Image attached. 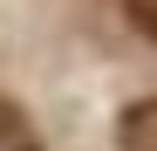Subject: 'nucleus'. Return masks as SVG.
Instances as JSON below:
<instances>
[{
	"instance_id": "f257e3e1",
	"label": "nucleus",
	"mask_w": 157,
	"mask_h": 151,
	"mask_svg": "<svg viewBox=\"0 0 157 151\" xmlns=\"http://www.w3.org/2000/svg\"><path fill=\"white\" fill-rule=\"evenodd\" d=\"M116 151H157V96H137L116 117Z\"/></svg>"
},
{
	"instance_id": "f03ea898",
	"label": "nucleus",
	"mask_w": 157,
	"mask_h": 151,
	"mask_svg": "<svg viewBox=\"0 0 157 151\" xmlns=\"http://www.w3.org/2000/svg\"><path fill=\"white\" fill-rule=\"evenodd\" d=\"M0 151H41L34 144V124L21 117V103H7V96H0Z\"/></svg>"
},
{
	"instance_id": "7ed1b4c3",
	"label": "nucleus",
	"mask_w": 157,
	"mask_h": 151,
	"mask_svg": "<svg viewBox=\"0 0 157 151\" xmlns=\"http://www.w3.org/2000/svg\"><path fill=\"white\" fill-rule=\"evenodd\" d=\"M123 14H130V28L144 41H157V0H123Z\"/></svg>"
}]
</instances>
